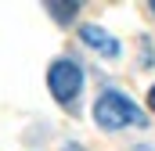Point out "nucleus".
Here are the masks:
<instances>
[{"label":"nucleus","instance_id":"1","mask_svg":"<svg viewBox=\"0 0 155 151\" xmlns=\"http://www.w3.org/2000/svg\"><path fill=\"white\" fill-rule=\"evenodd\" d=\"M94 122L101 130H123V126H148L144 112L123 94V90H105L94 101Z\"/></svg>","mask_w":155,"mask_h":151},{"label":"nucleus","instance_id":"2","mask_svg":"<svg viewBox=\"0 0 155 151\" xmlns=\"http://www.w3.org/2000/svg\"><path fill=\"white\" fill-rule=\"evenodd\" d=\"M47 86H51V94H54L58 104H72L83 94V69H79V61L54 58L51 69H47Z\"/></svg>","mask_w":155,"mask_h":151},{"label":"nucleus","instance_id":"3","mask_svg":"<svg viewBox=\"0 0 155 151\" xmlns=\"http://www.w3.org/2000/svg\"><path fill=\"white\" fill-rule=\"evenodd\" d=\"M79 40H83L87 47H94L97 54H105V58H119V54H123L119 40H116V36H108L101 25H83V29H79Z\"/></svg>","mask_w":155,"mask_h":151},{"label":"nucleus","instance_id":"4","mask_svg":"<svg viewBox=\"0 0 155 151\" xmlns=\"http://www.w3.org/2000/svg\"><path fill=\"white\" fill-rule=\"evenodd\" d=\"M47 14H51L58 25H69V22H76L79 4L76 0H47Z\"/></svg>","mask_w":155,"mask_h":151},{"label":"nucleus","instance_id":"5","mask_svg":"<svg viewBox=\"0 0 155 151\" xmlns=\"http://www.w3.org/2000/svg\"><path fill=\"white\" fill-rule=\"evenodd\" d=\"M141 65L148 69V65H155V54H152V40L141 36Z\"/></svg>","mask_w":155,"mask_h":151},{"label":"nucleus","instance_id":"6","mask_svg":"<svg viewBox=\"0 0 155 151\" xmlns=\"http://www.w3.org/2000/svg\"><path fill=\"white\" fill-rule=\"evenodd\" d=\"M61 151H87L83 144H76V140H69V144H61Z\"/></svg>","mask_w":155,"mask_h":151},{"label":"nucleus","instance_id":"7","mask_svg":"<svg viewBox=\"0 0 155 151\" xmlns=\"http://www.w3.org/2000/svg\"><path fill=\"white\" fill-rule=\"evenodd\" d=\"M148 108H152V112H155V86H152V90H148Z\"/></svg>","mask_w":155,"mask_h":151},{"label":"nucleus","instance_id":"8","mask_svg":"<svg viewBox=\"0 0 155 151\" xmlns=\"http://www.w3.org/2000/svg\"><path fill=\"white\" fill-rule=\"evenodd\" d=\"M152 14H155V0H152Z\"/></svg>","mask_w":155,"mask_h":151}]
</instances>
